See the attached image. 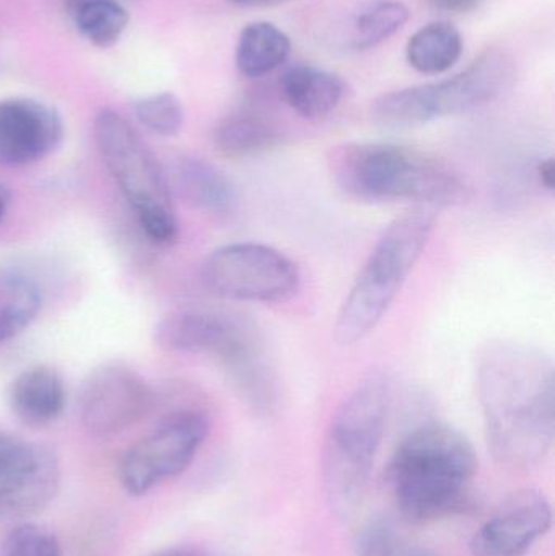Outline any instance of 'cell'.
Instances as JSON below:
<instances>
[{
	"label": "cell",
	"instance_id": "obj_26",
	"mask_svg": "<svg viewBox=\"0 0 555 556\" xmlns=\"http://www.w3.org/2000/svg\"><path fill=\"white\" fill-rule=\"evenodd\" d=\"M358 556H437L398 535L390 526L374 525L364 531L358 541Z\"/></svg>",
	"mask_w": 555,
	"mask_h": 556
},
{
	"label": "cell",
	"instance_id": "obj_8",
	"mask_svg": "<svg viewBox=\"0 0 555 556\" xmlns=\"http://www.w3.org/2000/svg\"><path fill=\"white\" fill-rule=\"evenodd\" d=\"M94 142L143 233L155 244H172L178 220L168 176L142 137L116 111L104 108L94 119Z\"/></svg>",
	"mask_w": 555,
	"mask_h": 556
},
{
	"label": "cell",
	"instance_id": "obj_7",
	"mask_svg": "<svg viewBox=\"0 0 555 556\" xmlns=\"http://www.w3.org/2000/svg\"><path fill=\"white\" fill-rule=\"evenodd\" d=\"M517 64L508 52L488 49L465 71L437 84L381 94L371 104L375 123L391 129L422 126L488 106L514 87Z\"/></svg>",
	"mask_w": 555,
	"mask_h": 556
},
{
	"label": "cell",
	"instance_id": "obj_15",
	"mask_svg": "<svg viewBox=\"0 0 555 556\" xmlns=\"http://www.w3.org/2000/svg\"><path fill=\"white\" fill-rule=\"evenodd\" d=\"M169 188L189 205L211 215H227L238 204L235 182L224 169L201 156H179L169 172Z\"/></svg>",
	"mask_w": 555,
	"mask_h": 556
},
{
	"label": "cell",
	"instance_id": "obj_17",
	"mask_svg": "<svg viewBox=\"0 0 555 556\" xmlns=\"http://www.w3.org/2000/svg\"><path fill=\"white\" fill-rule=\"evenodd\" d=\"M287 104L305 119H323L338 110L345 97V84L339 75L315 65H295L282 77Z\"/></svg>",
	"mask_w": 555,
	"mask_h": 556
},
{
	"label": "cell",
	"instance_id": "obj_18",
	"mask_svg": "<svg viewBox=\"0 0 555 556\" xmlns=\"http://www.w3.org/2000/svg\"><path fill=\"white\" fill-rule=\"evenodd\" d=\"M292 51L289 36L274 23L254 22L241 29L235 49L238 72L248 78H260L286 64Z\"/></svg>",
	"mask_w": 555,
	"mask_h": 556
},
{
	"label": "cell",
	"instance_id": "obj_29",
	"mask_svg": "<svg viewBox=\"0 0 555 556\" xmlns=\"http://www.w3.org/2000/svg\"><path fill=\"white\" fill-rule=\"evenodd\" d=\"M538 178H540L541 186L547 189V191H554L555 186V163L554 159L543 160L538 165Z\"/></svg>",
	"mask_w": 555,
	"mask_h": 556
},
{
	"label": "cell",
	"instance_id": "obj_31",
	"mask_svg": "<svg viewBox=\"0 0 555 556\" xmlns=\"http://www.w3.org/2000/svg\"><path fill=\"white\" fill-rule=\"evenodd\" d=\"M238 7L269 5V3H279L283 0H227Z\"/></svg>",
	"mask_w": 555,
	"mask_h": 556
},
{
	"label": "cell",
	"instance_id": "obj_33",
	"mask_svg": "<svg viewBox=\"0 0 555 556\" xmlns=\"http://www.w3.org/2000/svg\"><path fill=\"white\" fill-rule=\"evenodd\" d=\"M85 2H90V0H64V7L67 13H71L72 10L77 9L78 5Z\"/></svg>",
	"mask_w": 555,
	"mask_h": 556
},
{
	"label": "cell",
	"instance_id": "obj_9",
	"mask_svg": "<svg viewBox=\"0 0 555 556\" xmlns=\"http://www.w3.org/2000/svg\"><path fill=\"white\" fill-rule=\"evenodd\" d=\"M202 281L224 300L283 303L300 290V270L290 257L266 244L234 243L209 254Z\"/></svg>",
	"mask_w": 555,
	"mask_h": 556
},
{
	"label": "cell",
	"instance_id": "obj_5",
	"mask_svg": "<svg viewBox=\"0 0 555 556\" xmlns=\"http://www.w3.org/2000/svg\"><path fill=\"white\" fill-rule=\"evenodd\" d=\"M391 388L381 372L362 379L332 415L323 450V479L332 511L349 518L364 502L380 450Z\"/></svg>",
	"mask_w": 555,
	"mask_h": 556
},
{
	"label": "cell",
	"instance_id": "obj_27",
	"mask_svg": "<svg viewBox=\"0 0 555 556\" xmlns=\"http://www.w3.org/2000/svg\"><path fill=\"white\" fill-rule=\"evenodd\" d=\"M36 447L38 444L26 443L0 431V485L31 463Z\"/></svg>",
	"mask_w": 555,
	"mask_h": 556
},
{
	"label": "cell",
	"instance_id": "obj_12",
	"mask_svg": "<svg viewBox=\"0 0 555 556\" xmlns=\"http://www.w3.org/2000/svg\"><path fill=\"white\" fill-rule=\"evenodd\" d=\"M553 526L550 500L538 490L508 495L472 538V556H527Z\"/></svg>",
	"mask_w": 555,
	"mask_h": 556
},
{
	"label": "cell",
	"instance_id": "obj_30",
	"mask_svg": "<svg viewBox=\"0 0 555 556\" xmlns=\"http://www.w3.org/2000/svg\"><path fill=\"white\" fill-rule=\"evenodd\" d=\"M10 199H12V194H10L7 186L0 185V222L3 220L7 211H9Z\"/></svg>",
	"mask_w": 555,
	"mask_h": 556
},
{
	"label": "cell",
	"instance_id": "obj_11",
	"mask_svg": "<svg viewBox=\"0 0 555 556\" xmlns=\"http://www.w3.org/2000/svg\"><path fill=\"white\" fill-rule=\"evenodd\" d=\"M155 404L142 376L119 363L94 369L80 392V418L94 437H113L139 424Z\"/></svg>",
	"mask_w": 555,
	"mask_h": 556
},
{
	"label": "cell",
	"instance_id": "obj_4",
	"mask_svg": "<svg viewBox=\"0 0 555 556\" xmlns=\"http://www.w3.org/2000/svg\"><path fill=\"white\" fill-rule=\"evenodd\" d=\"M437 214L439 208L417 205L383 231L342 301L335 324L339 345L367 339L387 316L429 244Z\"/></svg>",
	"mask_w": 555,
	"mask_h": 556
},
{
	"label": "cell",
	"instance_id": "obj_19",
	"mask_svg": "<svg viewBox=\"0 0 555 556\" xmlns=\"http://www.w3.org/2000/svg\"><path fill=\"white\" fill-rule=\"evenodd\" d=\"M214 146L227 156H250L279 146V127L254 113H235L224 117L214 129Z\"/></svg>",
	"mask_w": 555,
	"mask_h": 556
},
{
	"label": "cell",
	"instance_id": "obj_10",
	"mask_svg": "<svg viewBox=\"0 0 555 556\" xmlns=\"http://www.w3.org/2000/svg\"><path fill=\"white\" fill-rule=\"evenodd\" d=\"M209 433L201 412H178L134 444L119 464V480L129 495L142 496L185 472Z\"/></svg>",
	"mask_w": 555,
	"mask_h": 556
},
{
	"label": "cell",
	"instance_id": "obj_3",
	"mask_svg": "<svg viewBox=\"0 0 555 556\" xmlns=\"http://www.w3.org/2000/svg\"><path fill=\"white\" fill-rule=\"evenodd\" d=\"M328 169L349 198L452 207L471 199V186L452 165L413 147L351 142L332 147Z\"/></svg>",
	"mask_w": 555,
	"mask_h": 556
},
{
	"label": "cell",
	"instance_id": "obj_23",
	"mask_svg": "<svg viewBox=\"0 0 555 556\" xmlns=\"http://www.w3.org/2000/svg\"><path fill=\"white\" fill-rule=\"evenodd\" d=\"M409 20V9L398 0H381L355 18L351 46L355 51L377 48L396 35Z\"/></svg>",
	"mask_w": 555,
	"mask_h": 556
},
{
	"label": "cell",
	"instance_id": "obj_20",
	"mask_svg": "<svg viewBox=\"0 0 555 556\" xmlns=\"http://www.w3.org/2000/svg\"><path fill=\"white\" fill-rule=\"evenodd\" d=\"M462 54V33L449 22H436L424 26L414 33L406 48L411 67L427 75L450 71Z\"/></svg>",
	"mask_w": 555,
	"mask_h": 556
},
{
	"label": "cell",
	"instance_id": "obj_32",
	"mask_svg": "<svg viewBox=\"0 0 555 556\" xmlns=\"http://www.w3.org/2000/svg\"><path fill=\"white\" fill-rule=\"evenodd\" d=\"M159 556H204L199 554L195 551H188V548H179V551H169L166 554H162Z\"/></svg>",
	"mask_w": 555,
	"mask_h": 556
},
{
	"label": "cell",
	"instance_id": "obj_21",
	"mask_svg": "<svg viewBox=\"0 0 555 556\" xmlns=\"http://www.w3.org/2000/svg\"><path fill=\"white\" fill-rule=\"evenodd\" d=\"M41 309L35 281L15 273L0 274V343L22 333Z\"/></svg>",
	"mask_w": 555,
	"mask_h": 556
},
{
	"label": "cell",
	"instance_id": "obj_16",
	"mask_svg": "<svg viewBox=\"0 0 555 556\" xmlns=\"http://www.w3.org/2000/svg\"><path fill=\"white\" fill-rule=\"evenodd\" d=\"M9 401L20 421L28 427H46L58 420L64 412V382L54 369L35 366L13 379Z\"/></svg>",
	"mask_w": 555,
	"mask_h": 556
},
{
	"label": "cell",
	"instance_id": "obj_28",
	"mask_svg": "<svg viewBox=\"0 0 555 556\" xmlns=\"http://www.w3.org/2000/svg\"><path fill=\"white\" fill-rule=\"evenodd\" d=\"M433 9L446 13H469L479 9L484 0H427Z\"/></svg>",
	"mask_w": 555,
	"mask_h": 556
},
{
	"label": "cell",
	"instance_id": "obj_22",
	"mask_svg": "<svg viewBox=\"0 0 555 556\" xmlns=\"http://www.w3.org/2000/svg\"><path fill=\"white\" fill-rule=\"evenodd\" d=\"M68 15L74 20L77 31L100 49L117 45L129 25V13L119 0H90Z\"/></svg>",
	"mask_w": 555,
	"mask_h": 556
},
{
	"label": "cell",
	"instance_id": "obj_2",
	"mask_svg": "<svg viewBox=\"0 0 555 556\" xmlns=\"http://www.w3.org/2000/svg\"><path fill=\"white\" fill-rule=\"evenodd\" d=\"M478 454L455 428L426 424L403 438L387 470L398 511L411 525H430L471 506Z\"/></svg>",
	"mask_w": 555,
	"mask_h": 556
},
{
	"label": "cell",
	"instance_id": "obj_25",
	"mask_svg": "<svg viewBox=\"0 0 555 556\" xmlns=\"http://www.w3.org/2000/svg\"><path fill=\"white\" fill-rule=\"evenodd\" d=\"M0 556H62V551L49 529L22 522L0 542Z\"/></svg>",
	"mask_w": 555,
	"mask_h": 556
},
{
	"label": "cell",
	"instance_id": "obj_13",
	"mask_svg": "<svg viewBox=\"0 0 555 556\" xmlns=\"http://www.w3.org/2000/svg\"><path fill=\"white\" fill-rule=\"evenodd\" d=\"M64 124L54 108L33 98L0 100V166L22 168L54 153Z\"/></svg>",
	"mask_w": 555,
	"mask_h": 556
},
{
	"label": "cell",
	"instance_id": "obj_6",
	"mask_svg": "<svg viewBox=\"0 0 555 556\" xmlns=\"http://www.w3.org/2000/svg\"><path fill=\"white\" fill-rule=\"evenodd\" d=\"M155 342L166 352L215 356L253 410L276 408V381L254 327L224 314L179 309L156 324Z\"/></svg>",
	"mask_w": 555,
	"mask_h": 556
},
{
	"label": "cell",
	"instance_id": "obj_24",
	"mask_svg": "<svg viewBox=\"0 0 555 556\" xmlns=\"http://www.w3.org/2000/svg\"><path fill=\"white\" fill-rule=\"evenodd\" d=\"M134 113L147 130L160 137L176 136L185 124L181 101L169 91H160V93L139 98L134 103Z\"/></svg>",
	"mask_w": 555,
	"mask_h": 556
},
{
	"label": "cell",
	"instance_id": "obj_1",
	"mask_svg": "<svg viewBox=\"0 0 555 556\" xmlns=\"http://www.w3.org/2000/svg\"><path fill=\"white\" fill-rule=\"evenodd\" d=\"M475 384L494 459L518 470L543 463L555 438L553 359L527 343L495 340L476 356Z\"/></svg>",
	"mask_w": 555,
	"mask_h": 556
},
{
	"label": "cell",
	"instance_id": "obj_14",
	"mask_svg": "<svg viewBox=\"0 0 555 556\" xmlns=\"http://www.w3.org/2000/svg\"><path fill=\"white\" fill-rule=\"evenodd\" d=\"M61 485V470L52 451L36 447L31 463L0 485V522L31 518L51 505Z\"/></svg>",
	"mask_w": 555,
	"mask_h": 556
}]
</instances>
